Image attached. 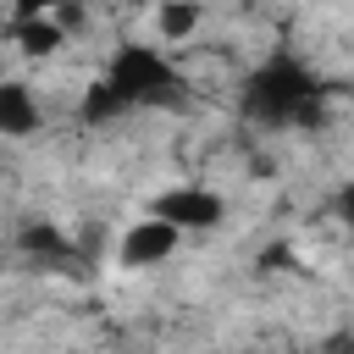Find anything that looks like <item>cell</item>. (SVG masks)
Instances as JSON below:
<instances>
[{
	"label": "cell",
	"mask_w": 354,
	"mask_h": 354,
	"mask_svg": "<svg viewBox=\"0 0 354 354\" xmlns=\"http://www.w3.org/2000/svg\"><path fill=\"white\" fill-rule=\"evenodd\" d=\"M149 216L166 221V227H177V232H210V227L227 221V205H221V194H210V188H166Z\"/></svg>",
	"instance_id": "3"
},
{
	"label": "cell",
	"mask_w": 354,
	"mask_h": 354,
	"mask_svg": "<svg viewBox=\"0 0 354 354\" xmlns=\"http://www.w3.org/2000/svg\"><path fill=\"white\" fill-rule=\"evenodd\" d=\"M315 94H321V88H315V77H310L304 61L271 55V61L249 77L243 105H249V116H260V122H293V111H299L304 100H315Z\"/></svg>",
	"instance_id": "2"
},
{
	"label": "cell",
	"mask_w": 354,
	"mask_h": 354,
	"mask_svg": "<svg viewBox=\"0 0 354 354\" xmlns=\"http://www.w3.org/2000/svg\"><path fill=\"white\" fill-rule=\"evenodd\" d=\"M177 249H183V232L155 221V216H144V221H127V232L116 243V260L133 266V271H149V266H166Z\"/></svg>",
	"instance_id": "4"
},
{
	"label": "cell",
	"mask_w": 354,
	"mask_h": 354,
	"mask_svg": "<svg viewBox=\"0 0 354 354\" xmlns=\"http://www.w3.org/2000/svg\"><path fill=\"white\" fill-rule=\"evenodd\" d=\"M105 83H111V94H116L122 105H149V100H171V88H177V66L166 61L160 44H138V39H127V44H116Z\"/></svg>",
	"instance_id": "1"
},
{
	"label": "cell",
	"mask_w": 354,
	"mask_h": 354,
	"mask_svg": "<svg viewBox=\"0 0 354 354\" xmlns=\"http://www.w3.org/2000/svg\"><path fill=\"white\" fill-rule=\"evenodd\" d=\"M39 127V100L22 77H0V138H28Z\"/></svg>",
	"instance_id": "5"
},
{
	"label": "cell",
	"mask_w": 354,
	"mask_h": 354,
	"mask_svg": "<svg viewBox=\"0 0 354 354\" xmlns=\"http://www.w3.org/2000/svg\"><path fill=\"white\" fill-rule=\"evenodd\" d=\"M155 28H160V44H188V39L205 28V11L188 6V0H183V6H160V11H155Z\"/></svg>",
	"instance_id": "7"
},
{
	"label": "cell",
	"mask_w": 354,
	"mask_h": 354,
	"mask_svg": "<svg viewBox=\"0 0 354 354\" xmlns=\"http://www.w3.org/2000/svg\"><path fill=\"white\" fill-rule=\"evenodd\" d=\"M17 243H22L28 254H50V260H61V254H66V238H61V227H55V221H28Z\"/></svg>",
	"instance_id": "8"
},
{
	"label": "cell",
	"mask_w": 354,
	"mask_h": 354,
	"mask_svg": "<svg viewBox=\"0 0 354 354\" xmlns=\"http://www.w3.org/2000/svg\"><path fill=\"white\" fill-rule=\"evenodd\" d=\"M127 105L111 94V83L100 77V83H88V94H83V122H111V116H122Z\"/></svg>",
	"instance_id": "9"
},
{
	"label": "cell",
	"mask_w": 354,
	"mask_h": 354,
	"mask_svg": "<svg viewBox=\"0 0 354 354\" xmlns=\"http://www.w3.org/2000/svg\"><path fill=\"white\" fill-rule=\"evenodd\" d=\"M11 39H17V50H22L28 61H50V55H61V44H66V33L55 28L50 11H44V17H28V22H11Z\"/></svg>",
	"instance_id": "6"
}]
</instances>
